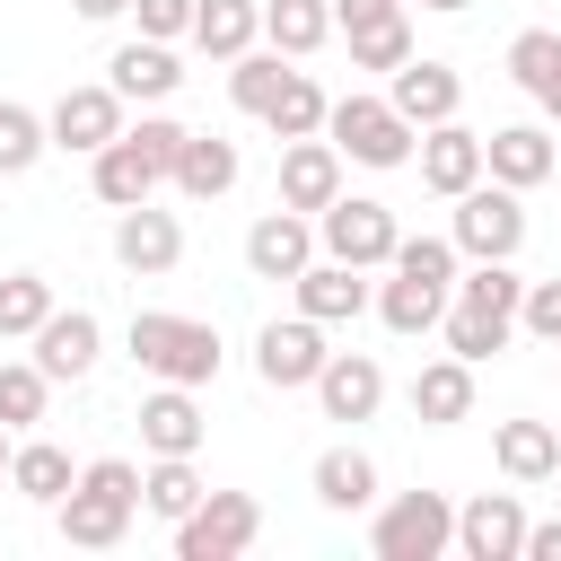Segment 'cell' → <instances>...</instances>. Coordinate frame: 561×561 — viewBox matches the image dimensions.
Returning a JSON list of instances; mask_svg holds the SVG:
<instances>
[{
	"label": "cell",
	"mask_w": 561,
	"mask_h": 561,
	"mask_svg": "<svg viewBox=\"0 0 561 561\" xmlns=\"http://www.w3.org/2000/svg\"><path fill=\"white\" fill-rule=\"evenodd\" d=\"M131 508H140V465H131V456H96V465H79V482L53 500L61 543H79V552H114V543L131 535Z\"/></svg>",
	"instance_id": "cell-1"
},
{
	"label": "cell",
	"mask_w": 561,
	"mask_h": 561,
	"mask_svg": "<svg viewBox=\"0 0 561 561\" xmlns=\"http://www.w3.org/2000/svg\"><path fill=\"white\" fill-rule=\"evenodd\" d=\"M131 359L158 377V386H210L219 377V324L202 316H167V307H140L131 316Z\"/></svg>",
	"instance_id": "cell-2"
},
{
	"label": "cell",
	"mask_w": 561,
	"mask_h": 561,
	"mask_svg": "<svg viewBox=\"0 0 561 561\" xmlns=\"http://www.w3.org/2000/svg\"><path fill=\"white\" fill-rule=\"evenodd\" d=\"M324 140H333L351 167H377V175H386V167H412V140H421V131H412L386 96H359V88H351V96L324 105Z\"/></svg>",
	"instance_id": "cell-3"
},
{
	"label": "cell",
	"mask_w": 561,
	"mask_h": 561,
	"mask_svg": "<svg viewBox=\"0 0 561 561\" xmlns=\"http://www.w3.org/2000/svg\"><path fill=\"white\" fill-rule=\"evenodd\" d=\"M456 543V500L447 491H394L368 526V552L377 561H438Z\"/></svg>",
	"instance_id": "cell-4"
},
{
	"label": "cell",
	"mask_w": 561,
	"mask_h": 561,
	"mask_svg": "<svg viewBox=\"0 0 561 561\" xmlns=\"http://www.w3.org/2000/svg\"><path fill=\"white\" fill-rule=\"evenodd\" d=\"M263 535V500L254 491H202L175 517V561H237Z\"/></svg>",
	"instance_id": "cell-5"
},
{
	"label": "cell",
	"mask_w": 561,
	"mask_h": 561,
	"mask_svg": "<svg viewBox=\"0 0 561 561\" xmlns=\"http://www.w3.org/2000/svg\"><path fill=\"white\" fill-rule=\"evenodd\" d=\"M447 237H456V254H473V263H508L517 245H526V202L508 193V184H465L456 193V219H447Z\"/></svg>",
	"instance_id": "cell-6"
},
{
	"label": "cell",
	"mask_w": 561,
	"mask_h": 561,
	"mask_svg": "<svg viewBox=\"0 0 561 561\" xmlns=\"http://www.w3.org/2000/svg\"><path fill=\"white\" fill-rule=\"evenodd\" d=\"M394 210L386 202H368V193H333L324 210H316V245L333 254V263H359V272H377V263H394Z\"/></svg>",
	"instance_id": "cell-7"
},
{
	"label": "cell",
	"mask_w": 561,
	"mask_h": 561,
	"mask_svg": "<svg viewBox=\"0 0 561 561\" xmlns=\"http://www.w3.org/2000/svg\"><path fill=\"white\" fill-rule=\"evenodd\" d=\"M114 131H123V96H114V88H61L53 114H44V140H53L61 158H96Z\"/></svg>",
	"instance_id": "cell-8"
},
{
	"label": "cell",
	"mask_w": 561,
	"mask_h": 561,
	"mask_svg": "<svg viewBox=\"0 0 561 561\" xmlns=\"http://www.w3.org/2000/svg\"><path fill=\"white\" fill-rule=\"evenodd\" d=\"M114 263H123L131 280H158V272H175V263H184V228H175V210H158V202H131V210H114Z\"/></svg>",
	"instance_id": "cell-9"
},
{
	"label": "cell",
	"mask_w": 561,
	"mask_h": 561,
	"mask_svg": "<svg viewBox=\"0 0 561 561\" xmlns=\"http://www.w3.org/2000/svg\"><path fill=\"white\" fill-rule=\"evenodd\" d=\"M307 263H316V219L289 210V202H272V210L245 228V272H254V280H298Z\"/></svg>",
	"instance_id": "cell-10"
},
{
	"label": "cell",
	"mask_w": 561,
	"mask_h": 561,
	"mask_svg": "<svg viewBox=\"0 0 561 561\" xmlns=\"http://www.w3.org/2000/svg\"><path fill=\"white\" fill-rule=\"evenodd\" d=\"M316 368H324V324L316 316H272L263 333H254V377L272 386V394H289V386H316Z\"/></svg>",
	"instance_id": "cell-11"
},
{
	"label": "cell",
	"mask_w": 561,
	"mask_h": 561,
	"mask_svg": "<svg viewBox=\"0 0 561 561\" xmlns=\"http://www.w3.org/2000/svg\"><path fill=\"white\" fill-rule=\"evenodd\" d=\"M456 552L465 561H517L526 552V500L517 491H473L456 508Z\"/></svg>",
	"instance_id": "cell-12"
},
{
	"label": "cell",
	"mask_w": 561,
	"mask_h": 561,
	"mask_svg": "<svg viewBox=\"0 0 561 561\" xmlns=\"http://www.w3.org/2000/svg\"><path fill=\"white\" fill-rule=\"evenodd\" d=\"M26 342H35L26 359H35L53 386H70V377H88V368H96V351H105V324H96L88 307H53V316H44Z\"/></svg>",
	"instance_id": "cell-13"
},
{
	"label": "cell",
	"mask_w": 561,
	"mask_h": 561,
	"mask_svg": "<svg viewBox=\"0 0 561 561\" xmlns=\"http://www.w3.org/2000/svg\"><path fill=\"white\" fill-rule=\"evenodd\" d=\"M552 167H561V149H552V131H543V123H500V131H482V175H491V184L535 193Z\"/></svg>",
	"instance_id": "cell-14"
},
{
	"label": "cell",
	"mask_w": 561,
	"mask_h": 561,
	"mask_svg": "<svg viewBox=\"0 0 561 561\" xmlns=\"http://www.w3.org/2000/svg\"><path fill=\"white\" fill-rule=\"evenodd\" d=\"M114 79V96L123 105H167L175 88H184V61H175V44H158V35H131V44H114V61H105Z\"/></svg>",
	"instance_id": "cell-15"
},
{
	"label": "cell",
	"mask_w": 561,
	"mask_h": 561,
	"mask_svg": "<svg viewBox=\"0 0 561 561\" xmlns=\"http://www.w3.org/2000/svg\"><path fill=\"white\" fill-rule=\"evenodd\" d=\"M386 105H394L412 131H430V123H447V114L465 105V79H456L447 61H421V53H412L403 70H386Z\"/></svg>",
	"instance_id": "cell-16"
},
{
	"label": "cell",
	"mask_w": 561,
	"mask_h": 561,
	"mask_svg": "<svg viewBox=\"0 0 561 561\" xmlns=\"http://www.w3.org/2000/svg\"><path fill=\"white\" fill-rule=\"evenodd\" d=\"M412 158H421V184H430L438 202H456L465 184H482V131H465L456 114H447V123H430V131L412 140Z\"/></svg>",
	"instance_id": "cell-17"
},
{
	"label": "cell",
	"mask_w": 561,
	"mask_h": 561,
	"mask_svg": "<svg viewBox=\"0 0 561 561\" xmlns=\"http://www.w3.org/2000/svg\"><path fill=\"white\" fill-rule=\"evenodd\" d=\"M316 403H324V421H377V403H386V368H377L368 351H324V368H316Z\"/></svg>",
	"instance_id": "cell-18"
},
{
	"label": "cell",
	"mask_w": 561,
	"mask_h": 561,
	"mask_svg": "<svg viewBox=\"0 0 561 561\" xmlns=\"http://www.w3.org/2000/svg\"><path fill=\"white\" fill-rule=\"evenodd\" d=\"M333 193H342V149H333L324 131H316V140H280V202L316 219Z\"/></svg>",
	"instance_id": "cell-19"
},
{
	"label": "cell",
	"mask_w": 561,
	"mask_h": 561,
	"mask_svg": "<svg viewBox=\"0 0 561 561\" xmlns=\"http://www.w3.org/2000/svg\"><path fill=\"white\" fill-rule=\"evenodd\" d=\"M289 289H298V316H316V324H351V316H368V298H377L368 272H359V263H333V254L307 263Z\"/></svg>",
	"instance_id": "cell-20"
},
{
	"label": "cell",
	"mask_w": 561,
	"mask_h": 561,
	"mask_svg": "<svg viewBox=\"0 0 561 561\" xmlns=\"http://www.w3.org/2000/svg\"><path fill=\"white\" fill-rule=\"evenodd\" d=\"M412 421H430V430H456V421H473V359H421V377H412Z\"/></svg>",
	"instance_id": "cell-21"
},
{
	"label": "cell",
	"mask_w": 561,
	"mask_h": 561,
	"mask_svg": "<svg viewBox=\"0 0 561 561\" xmlns=\"http://www.w3.org/2000/svg\"><path fill=\"white\" fill-rule=\"evenodd\" d=\"M202 438H210V421H202L193 386H158V394L140 403V447H149V456H193Z\"/></svg>",
	"instance_id": "cell-22"
},
{
	"label": "cell",
	"mask_w": 561,
	"mask_h": 561,
	"mask_svg": "<svg viewBox=\"0 0 561 561\" xmlns=\"http://www.w3.org/2000/svg\"><path fill=\"white\" fill-rule=\"evenodd\" d=\"M88 175H96V202H114V210H131V202H158V184H167V175L140 158V140H131V131H114V140L88 158Z\"/></svg>",
	"instance_id": "cell-23"
},
{
	"label": "cell",
	"mask_w": 561,
	"mask_h": 561,
	"mask_svg": "<svg viewBox=\"0 0 561 561\" xmlns=\"http://www.w3.org/2000/svg\"><path fill=\"white\" fill-rule=\"evenodd\" d=\"M237 167H245V158H237V140H219V131H184V149H175V175H167V184H175L184 202H219V193L237 184Z\"/></svg>",
	"instance_id": "cell-24"
},
{
	"label": "cell",
	"mask_w": 561,
	"mask_h": 561,
	"mask_svg": "<svg viewBox=\"0 0 561 561\" xmlns=\"http://www.w3.org/2000/svg\"><path fill=\"white\" fill-rule=\"evenodd\" d=\"M386 272H394V263H386ZM368 307L386 316V333H403V342H412V333H438V316H447V289H438V280H421V272H394V280H386Z\"/></svg>",
	"instance_id": "cell-25"
},
{
	"label": "cell",
	"mask_w": 561,
	"mask_h": 561,
	"mask_svg": "<svg viewBox=\"0 0 561 561\" xmlns=\"http://www.w3.org/2000/svg\"><path fill=\"white\" fill-rule=\"evenodd\" d=\"M508 79L561 123V35L552 26H526V35H508Z\"/></svg>",
	"instance_id": "cell-26"
},
{
	"label": "cell",
	"mask_w": 561,
	"mask_h": 561,
	"mask_svg": "<svg viewBox=\"0 0 561 561\" xmlns=\"http://www.w3.org/2000/svg\"><path fill=\"white\" fill-rule=\"evenodd\" d=\"M491 456H500L508 482H552V465H561V430H552V421H500Z\"/></svg>",
	"instance_id": "cell-27"
},
{
	"label": "cell",
	"mask_w": 561,
	"mask_h": 561,
	"mask_svg": "<svg viewBox=\"0 0 561 561\" xmlns=\"http://www.w3.org/2000/svg\"><path fill=\"white\" fill-rule=\"evenodd\" d=\"M263 35V0H193V44L210 61H237Z\"/></svg>",
	"instance_id": "cell-28"
},
{
	"label": "cell",
	"mask_w": 561,
	"mask_h": 561,
	"mask_svg": "<svg viewBox=\"0 0 561 561\" xmlns=\"http://www.w3.org/2000/svg\"><path fill=\"white\" fill-rule=\"evenodd\" d=\"M307 482H316V500H324V508H342V517H351V508H368V500H377V456H359V447H324Z\"/></svg>",
	"instance_id": "cell-29"
},
{
	"label": "cell",
	"mask_w": 561,
	"mask_h": 561,
	"mask_svg": "<svg viewBox=\"0 0 561 561\" xmlns=\"http://www.w3.org/2000/svg\"><path fill=\"white\" fill-rule=\"evenodd\" d=\"M70 482H79V473H70V456H61L53 438H26V447H9V491H18V500L53 508V500H61Z\"/></svg>",
	"instance_id": "cell-30"
},
{
	"label": "cell",
	"mask_w": 561,
	"mask_h": 561,
	"mask_svg": "<svg viewBox=\"0 0 561 561\" xmlns=\"http://www.w3.org/2000/svg\"><path fill=\"white\" fill-rule=\"evenodd\" d=\"M263 35H272L280 61H307V53L333 35V9H324V0H263Z\"/></svg>",
	"instance_id": "cell-31"
},
{
	"label": "cell",
	"mask_w": 561,
	"mask_h": 561,
	"mask_svg": "<svg viewBox=\"0 0 561 561\" xmlns=\"http://www.w3.org/2000/svg\"><path fill=\"white\" fill-rule=\"evenodd\" d=\"M324 105H333V96H324V88H316L307 70H289V79L272 88L263 123H272V140H316V131H324Z\"/></svg>",
	"instance_id": "cell-32"
},
{
	"label": "cell",
	"mask_w": 561,
	"mask_h": 561,
	"mask_svg": "<svg viewBox=\"0 0 561 561\" xmlns=\"http://www.w3.org/2000/svg\"><path fill=\"white\" fill-rule=\"evenodd\" d=\"M438 333H447V351L456 359H491V351H508V333H517V316H491V307H465V298H447V316H438Z\"/></svg>",
	"instance_id": "cell-33"
},
{
	"label": "cell",
	"mask_w": 561,
	"mask_h": 561,
	"mask_svg": "<svg viewBox=\"0 0 561 561\" xmlns=\"http://www.w3.org/2000/svg\"><path fill=\"white\" fill-rule=\"evenodd\" d=\"M202 491H210V482L193 473V456H158V465L140 473V508H149V517H167V526H175V517H184Z\"/></svg>",
	"instance_id": "cell-34"
},
{
	"label": "cell",
	"mask_w": 561,
	"mask_h": 561,
	"mask_svg": "<svg viewBox=\"0 0 561 561\" xmlns=\"http://www.w3.org/2000/svg\"><path fill=\"white\" fill-rule=\"evenodd\" d=\"M53 316V280L44 272H0V342H26Z\"/></svg>",
	"instance_id": "cell-35"
},
{
	"label": "cell",
	"mask_w": 561,
	"mask_h": 561,
	"mask_svg": "<svg viewBox=\"0 0 561 561\" xmlns=\"http://www.w3.org/2000/svg\"><path fill=\"white\" fill-rule=\"evenodd\" d=\"M44 394H53V377L35 359H0V430H35L44 421Z\"/></svg>",
	"instance_id": "cell-36"
},
{
	"label": "cell",
	"mask_w": 561,
	"mask_h": 561,
	"mask_svg": "<svg viewBox=\"0 0 561 561\" xmlns=\"http://www.w3.org/2000/svg\"><path fill=\"white\" fill-rule=\"evenodd\" d=\"M412 61V18H377V26H351V70H403Z\"/></svg>",
	"instance_id": "cell-37"
},
{
	"label": "cell",
	"mask_w": 561,
	"mask_h": 561,
	"mask_svg": "<svg viewBox=\"0 0 561 561\" xmlns=\"http://www.w3.org/2000/svg\"><path fill=\"white\" fill-rule=\"evenodd\" d=\"M44 149H53V140H44V114H35V105H9V96H0V175H26V167H35Z\"/></svg>",
	"instance_id": "cell-38"
},
{
	"label": "cell",
	"mask_w": 561,
	"mask_h": 561,
	"mask_svg": "<svg viewBox=\"0 0 561 561\" xmlns=\"http://www.w3.org/2000/svg\"><path fill=\"white\" fill-rule=\"evenodd\" d=\"M280 79H289V70H280V53H254V44H245V53L228 61V96H237V114H263Z\"/></svg>",
	"instance_id": "cell-39"
},
{
	"label": "cell",
	"mask_w": 561,
	"mask_h": 561,
	"mask_svg": "<svg viewBox=\"0 0 561 561\" xmlns=\"http://www.w3.org/2000/svg\"><path fill=\"white\" fill-rule=\"evenodd\" d=\"M456 298H465V307H491V316H517L526 280H517L508 263H473V272H456Z\"/></svg>",
	"instance_id": "cell-40"
},
{
	"label": "cell",
	"mask_w": 561,
	"mask_h": 561,
	"mask_svg": "<svg viewBox=\"0 0 561 561\" xmlns=\"http://www.w3.org/2000/svg\"><path fill=\"white\" fill-rule=\"evenodd\" d=\"M394 272H421V280L456 289V237H394Z\"/></svg>",
	"instance_id": "cell-41"
},
{
	"label": "cell",
	"mask_w": 561,
	"mask_h": 561,
	"mask_svg": "<svg viewBox=\"0 0 561 561\" xmlns=\"http://www.w3.org/2000/svg\"><path fill=\"white\" fill-rule=\"evenodd\" d=\"M517 324H526L535 342H552V351H561V280H526V298H517Z\"/></svg>",
	"instance_id": "cell-42"
},
{
	"label": "cell",
	"mask_w": 561,
	"mask_h": 561,
	"mask_svg": "<svg viewBox=\"0 0 561 561\" xmlns=\"http://www.w3.org/2000/svg\"><path fill=\"white\" fill-rule=\"evenodd\" d=\"M131 140H140V158L158 167V175H175V149H184V123H167V114H140V123H123Z\"/></svg>",
	"instance_id": "cell-43"
},
{
	"label": "cell",
	"mask_w": 561,
	"mask_h": 561,
	"mask_svg": "<svg viewBox=\"0 0 561 561\" xmlns=\"http://www.w3.org/2000/svg\"><path fill=\"white\" fill-rule=\"evenodd\" d=\"M123 18H140V35H158V44H175V35H193V0H131Z\"/></svg>",
	"instance_id": "cell-44"
},
{
	"label": "cell",
	"mask_w": 561,
	"mask_h": 561,
	"mask_svg": "<svg viewBox=\"0 0 561 561\" xmlns=\"http://www.w3.org/2000/svg\"><path fill=\"white\" fill-rule=\"evenodd\" d=\"M324 9H333V26L351 35V26H377V18H394L403 0H324Z\"/></svg>",
	"instance_id": "cell-45"
},
{
	"label": "cell",
	"mask_w": 561,
	"mask_h": 561,
	"mask_svg": "<svg viewBox=\"0 0 561 561\" xmlns=\"http://www.w3.org/2000/svg\"><path fill=\"white\" fill-rule=\"evenodd\" d=\"M517 561H561V517H543V526L526 517V552Z\"/></svg>",
	"instance_id": "cell-46"
},
{
	"label": "cell",
	"mask_w": 561,
	"mask_h": 561,
	"mask_svg": "<svg viewBox=\"0 0 561 561\" xmlns=\"http://www.w3.org/2000/svg\"><path fill=\"white\" fill-rule=\"evenodd\" d=\"M70 9H79V18H88V26H105V18H123V9H131V0H70Z\"/></svg>",
	"instance_id": "cell-47"
},
{
	"label": "cell",
	"mask_w": 561,
	"mask_h": 561,
	"mask_svg": "<svg viewBox=\"0 0 561 561\" xmlns=\"http://www.w3.org/2000/svg\"><path fill=\"white\" fill-rule=\"evenodd\" d=\"M403 9H438V18H456V9H473V0H403Z\"/></svg>",
	"instance_id": "cell-48"
},
{
	"label": "cell",
	"mask_w": 561,
	"mask_h": 561,
	"mask_svg": "<svg viewBox=\"0 0 561 561\" xmlns=\"http://www.w3.org/2000/svg\"><path fill=\"white\" fill-rule=\"evenodd\" d=\"M0 482H9V430H0Z\"/></svg>",
	"instance_id": "cell-49"
},
{
	"label": "cell",
	"mask_w": 561,
	"mask_h": 561,
	"mask_svg": "<svg viewBox=\"0 0 561 561\" xmlns=\"http://www.w3.org/2000/svg\"><path fill=\"white\" fill-rule=\"evenodd\" d=\"M552 482H561V465H552Z\"/></svg>",
	"instance_id": "cell-50"
}]
</instances>
